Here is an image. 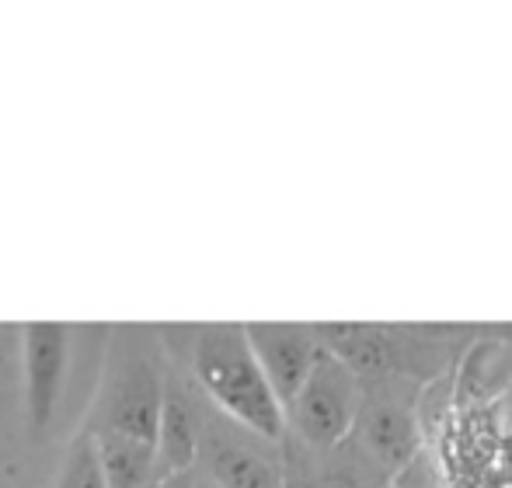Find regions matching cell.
Segmentation results:
<instances>
[{"label": "cell", "mask_w": 512, "mask_h": 488, "mask_svg": "<svg viewBox=\"0 0 512 488\" xmlns=\"http://www.w3.org/2000/svg\"><path fill=\"white\" fill-rule=\"evenodd\" d=\"M168 356L185 366L209 408L265 440H283V408L251 353L244 325L216 321L189 328L185 349H168Z\"/></svg>", "instance_id": "1"}, {"label": "cell", "mask_w": 512, "mask_h": 488, "mask_svg": "<svg viewBox=\"0 0 512 488\" xmlns=\"http://www.w3.org/2000/svg\"><path fill=\"white\" fill-rule=\"evenodd\" d=\"M164 377H168V349L161 335L150 328H115L84 429L98 443L154 450Z\"/></svg>", "instance_id": "2"}, {"label": "cell", "mask_w": 512, "mask_h": 488, "mask_svg": "<svg viewBox=\"0 0 512 488\" xmlns=\"http://www.w3.org/2000/svg\"><path fill=\"white\" fill-rule=\"evenodd\" d=\"M415 401H418V380L401 377V373L363 377L359 412L349 436L391 478L408 471V464L415 461L418 447H422Z\"/></svg>", "instance_id": "3"}, {"label": "cell", "mask_w": 512, "mask_h": 488, "mask_svg": "<svg viewBox=\"0 0 512 488\" xmlns=\"http://www.w3.org/2000/svg\"><path fill=\"white\" fill-rule=\"evenodd\" d=\"M317 342L328 356L342 360L363 377L380 373H401L418 380L422 370H436L443 353L436 342L418 328H394V325H370V321H324L314 325Z\"/></svg>", "instance_id": "4"}, {"label": "cell", "mask_w": 512, "mask_h": 488, "mask_svg": "<svg viewBox=\"0 0 512 488\" xmlns=\"http://www.w3.org/2000/svg\"><path fill=\"white\" fill-rule=\"evenodd\" d=\"M359 391L363 380L342 360L321 353L304 387L283 408V433H290L314 454H328L342 440H349L359 412Z\"/></svg>", "instance_id": "5"}, {"label": "cell", "mask_w": 512, "mask_h": 488, "mask_svg": "<svg viewBox=\"0 0 512 488\" xmlns=\"http://www.w3.org/2000/svg\"><path fill=\"white\" fill-rule=\"evenodd\" d=\"M192 471L216 488H279V440H265L206 405Z\"/></svg>", "instance_id": "6"}, {"label": "cell", "mask_w": 512, "mask_h": 488, "mask_svg": "<svg viewBox=\"0 0 512 488\" xmlns=\"http://www.w3.org/2000/svg\"><path fill=\"white\" fill-rule=\"evenodd\" d=\"M244 335H248V346L262 366L279 408H286L324 353L314 325H304V321H248Z\"/></svg>", "instance_id": "7"}, {"label": "cell", "mask_w": 512, "mask_h": 488, "mask_svg": "<svg viewBox=\"0 0 512 488\" xmlns=\"http://www.w3.org/2000/svg\"><path fill=\"white\" fill-rule=\"evenodd\" d=\"M206 398L182 363L168 356V377H164L161 415H157V440H154V475H182L196 468L199 429H203Z\"/></svg>", "instance_id": "8"}, {"label": "cell", "mask_w": 512, "mask_h": 488, "mask_svg": "<svg viewBox=\"0 0 512 488\" xmlns=\"http://www.w3.org/2000/svg\"><path fill=\"white\" fill-rule=\"evenodd\" d=\"M70 363V328L56 321L25 325V415L32 433H46L63 401Z\"/></svg>", "instance_id": "9"}, {"label": "cell", "mask_w": 512, "mask_h": 488, "mask_svg": "<svg viewBox=\"0 0 512 488\" xmlns=\"http://www.w3.org/2000/svg\"><path fill=\"white\" fill-rule=\"evenodd\" d=\"M391 482L394 478L352 436L321 454V488H391Z\"/></svg>", "instance_id": "10"}, {"label": "cell", "mask_w": 512, "mask_h": 488, "mask_svg": "<svg viewBox=\"0 0 512 488\" xmlns=\"http://www.w3.org/2000/svg\"><path fill=\"white\" fill-rule=\"evenodd\" d=\"M53 488H108L102 457H98V443L84 426H81V433L70 440L60 478H56Z\"/></svg>", "instance_id": "11"}, {"label": "cell", "mask_w": 512, "mask_h": 488, "mask_svg": "<svg viewBox=\"0 0 512 488\" xmlns=\"http://www.w3.org/2000/svg\"><path fill=\"white\" fill-rule=\"evenodd\" d=\"M279 488H321V454L290 433L279 440Z\"/></svg>", "instance_id": "12"}, {"label": "cell", "mask_w": 512, "mask_h": 488, "mask_svg": "<svg viewBox=\"0 0 512 488\" xmlns=\"http://www.w3.org/2000/svg\"><path fill=\"white\" fill-rule=\"evenodd\" d=\"M154 488H192V471H182V475H168V478H157Z\"/></svg>", "instance_id": "13"}, {"label": "cell", "mask_w": 512, "mask_h": 488, "mask_svg": "<svg viewBox=\"0 0 512 488\" xmlns=\"http://www.w3.org/2000/svg\"><path fill=\"white\" fill-rule=\"evenodd\" d=\"M192 488H216V485L209 482V478L199 475V471H192Z\"/></svg>", "instance_id": "14"}, {"label": "cell", "mask_w": 512, "mask_h": 488, "mask_svg": "<svg viewBox=\"0 0 512 488\" xmlns=\"http://www.w3.org/2000/svg\"><path fill=\"white\" fill-rule=\"evenodd\" d=\"M147 488H154V485H147Z\"/></svg>", "instance_id": "15"}]
</instances>
